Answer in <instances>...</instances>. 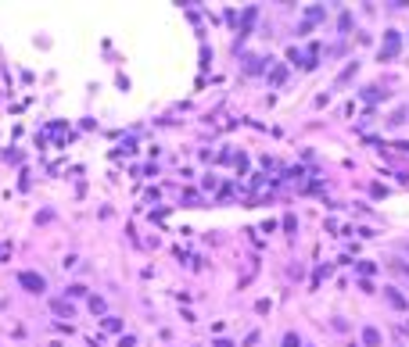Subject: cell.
<instances>
[{
    "instance_id": "7a4b0ae2",
    "label": "cell",
    "mask_w": 409,
    "mask_h": 347,
    "mask_svg": "<svg viewBox=\"0 0 409 347\" xmlns=\"http://www.w3.org/2000/svg\"><path fill=\"white\" fill-rule=\"evenodd\" d=\"M18 283H22L29 294H43V287H47V283H43V276H36V272H22V276H18Z\"/></svg>"
},
{
    "instance_id": "3957f363",
    "label": "cell",
    "mask_w": 409,
    "mask_h": 347,
    "mask_svg": "<svg viewBox=\"0 0 409 347\" xmlns=\"http://www.w3.org/2000/svg\"><path fill=\"white\" fill-rule=\"evenodd\" d=\"M388 301H392V304H395V308H402V312H406V297H402V294H398V290H395V287H388Z\"/></svg>"
},
{
    "instance_id": "6da1fadb",
    "label": "cell",
    "mask_w": 409,
    "mask_h": 347,
    "mask_svg": "<svg viewBox=\"0 0 409 347\" xmlns=\"http://www.w3.org/2000/svg\"><path fill=\"white\" fill-rule=\"evenodd\" d=\"M398 50H402V36H398V32L392 29V32L384 36V47H380V54H377V58H380V61H392Z\"/></svg>"
},
{
    "instance_id": "277c9868",
    "label": "cell",
    "mask_w": 409,
    "mask_h": 347,
    "mask_svg": "<svg viewBox=\"0 0 409 347\" xmlns=\"http://www.w3.org/2000/svg\"><path fill=\"white\" fill-rule=\"evenodd\" d=\"M362 340H366V347H380V333L374 330V326H370V330L362 333Z\"/></svg>"
},
{
    "instance_id": "8992f818",
    "label": "cell",
    "mask_w": 409,
    "mask_h": 347,
    "mask_svg": "<svg viewBox=\"0 0 409 347\" xmlns=\"http://www.w3.org/2000/svg\"><path fill=\"white\" fill-rule=\"evenodd\" d=\"M54 312H58V315H65V318H68V315H72V308H68V304H61V301H58V304H54Z\"/></svg>"
},
{
    "instance_id": "5b68a950",
    "label": "cell",
    "mask_w": 409,
    "mask_h": 347,
    "mask_svg": "<svg viewBox=\"0 0 409 347\" xmlns=\"http://www.w3.org/2000/svg\"><path fill=\"white\" fill-rule=\"evenodd\" d=\"M284 347H302V340H298L294 333H287V336H284Z\"/></svg>"
}]
</instances>
